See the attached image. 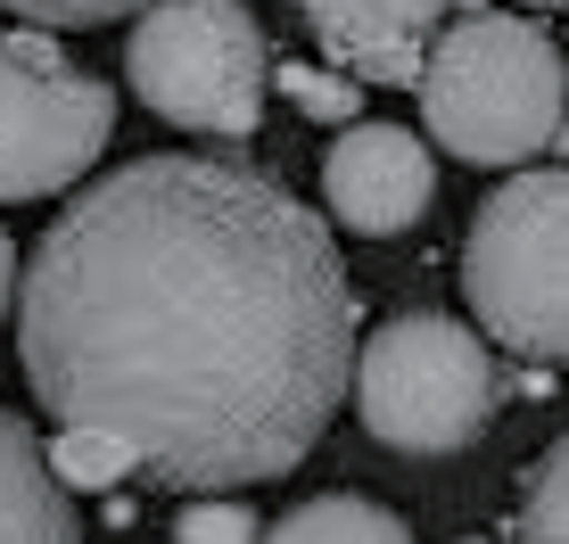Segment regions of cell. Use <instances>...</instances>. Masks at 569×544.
<instances>
[{
  "label": "cell",
  "mask_w": 569,
  "mask_h": 544,
  "mask_svg": "<svg viewBox=\"0 0 569 544\" xmlns=\"http://www.w3.org/2000/svg\"><path fill=\"white\" fill-rule=\"evenodd\" d=\"M17 346L58 430H100L173 495H240L322 445L356 380L330 223L248 158H132L17 281Z\"/></svg>",
  "instance_id": "6da1fadb"
},
{
  "label": "cell",
  "mask_w": 569,
  "mask_h": 544,
  "mask_svg": "<svg viewBox=\"0 0 569 544\" xmlns=\"http://www.w3.org/2000/svg\"><path fill=\"white\" fill-rule=\"evenodd\" d=\"M413 91H421L429 149L462 165H528L569 124V58L537 17L479 9L438 26Z\"/></svg>",
  "instance_id": "7a4b0ae2"
},
{
  "label": "cell",
  "mask_w": 569,
  "mask_h": 544,
  "mask_svg": "<svg viewBox=\"0 0 569 544\" xmlns=\"http://www.w3.org/2000/svg\"><path fill=\"white\" fill-rule=\"evenodd\" d=\"M479 339L520 363H569V165L512 173L462 240Z\"/></svg>",
  "instance_id": "3957f363"
},
{
  "label": "cell",
  "mask_w": 569,
  "mask_h": 544,
  "mask_svg": "<svg viewBox=\"0 0 569 544\" xmlns=\"http://www.w3.org/2000/svg\"><path fill=\"white\" fill-rule=\"evenodd\" d=\"M132 100L199 141H248L264 124L272 50L240 0H149L124 33Z\"/></svg>",
  "instance_id": "277c9868"
},
{
  "label": "cell",
  "mask_w": 569,
  "mask_h": 544,
  "mask_svg": "<svg viewBox=\"0 0 569 544\" xmlns=\"http://www.w3.org/2000/svg\"><path fill=\"white\" fill-rule=\"evenodd\" d=\"M356 413L397 454H462L496 421V346L455 314H397L356 339Z\"/></svg>",
  "instance_id": "5b68a950"
},
{
  "label": "cell",
  "mask_w": 569,
  "mask_h": 544,
  "mask_svg": "<svg viewBox=\"0 0 569 544\" xmlns=\"http://www.w3.org/2000/svg\"><path fill=\"white\" fill-rule=\"evenodd\" d=\"M116 132V91L83 74L50 33H0V206L58 199L100 165Z\"/></svg>",
  "instance_id": "8992f818"
},
{
  "label": "cell",
  "mask_w": 569,
  "mask_h": 544,
  "mask_svg": "<svg viewBox=\"0 0 569 544\" xmlns=\"http://www.w3.org/2000/svg\"><path fill=\"white\" fill-rule=\"evenodd\" d=\"M322 199L356 240H397L429 215L438 199V158L405 124H339V141L322 149Z\"/></svg>",
  "instance_id": "52a82bcc"
},
{
  "label": "cell",
  "mask_w": 569,
  "mask_h": 544,
  "mask_svg": "<svg viewBox=\"0 0 569 544\" xmlns=\"http://www.w3.org/2000/svg\"><path fill=\"white\" fill-rule=\"evenodd\" d=\"M446 9L455 0H298L306 33L322 42V58L347 74V83H405L413 91L429 42H438Z\"/></svg>",
  "instance_id": "ba28073f"
},
{
  "label": "cell",
  "mask_w": 569,
  "mask_h": 544,
  "mask_svg": "<svg viewBox=\"0 0 569 544\" xmlns=\"http://www.w3.org/2000/svg\"><path fill=\"white\" fill-rule=\"evenodd\" d=\"M0 544H83L74 536V503L42 462V437L9 404H0Z\"/></svg>",
  "instance_id": "9c48e42d"
},
{
  "label": "cell",
  "mask_w": 569,
  "mask_h": 544,
  "mask_svg": "<svg viewBox=\"0 0 569 544\" xmlns=\"http://www.w3.org/2000/svg\"><path fill=\"white\" fill-rule=\"evenodd\" d=\"M264 544H413V528L371 495H306L281 528H264Z\"/></svg>",
  "instance_id": "30bf717a"
},
{
  "label": "cell",
  "mask_w": 569,
  "mask_h": 544,
  "mask_svg": "<svg viewBox=\"0 0 569 544\" xmlns=\"http://www.w3.org/2000/svg\"><path fill=\"white\" fill-rule=\"evenodd\" d=\"M512 544H569V430L520 471V512Z\"/></svg>",
  "instance_id": "8fae6325"
},
{
  "label": "cell",
  "mask_w": 569,
  "mask_h": 544,
  "mask_svg": "<svg viewBox=\"0 0 569 544\" xmlns=\"http://www.w3.org/2000/svg\"><path fill=\"white\" fill-rule=\"evenodd\" d=\"M42 462H50L58 487H83V495L132 478V454H124L116 437H100V430H58V445H42Z\"/></svg>",
  "instance_id": "7c38bea8"
},
{
  "label": "cell",
  "mask_w": 569,
  "mask_h": 544,
  "mask_svg": "<svg viewBox=\"0 0 569 544\" xmlns=\"http://www.w3.org/2000/svg\"><path fill=\"white\" fill-rule=\"evenodd\" d=\"M173 544H264V528L240 495H190L173 520Z\"/></svg>",
  "instance_id": "4fadbf2b"
},
{
  "label": "cell",
  "mask_w": 569,
  "mask_h": 544,
  "mask_svg": "<svg viewBox=\"0 0 569 544\" xmlns=\"http://www.w3.org/2000/svg\"><path fill=\"white\" fill-rule=\"evenodd\" d=\"M272 83H281V100H298L306 115H322V124H356V108H363V83L322 74V67H281Z\"/></svg>",
  "instance_id": "5bb4252c"
},
{
  "label": "cell",
  "mask_w": 569,
  "mask_h": 544,
  "mask_svg": "<svg viewBox=\"0 0 569 544\" xmlns=\"http://www.w3.org/2000/svg\"><path fill=\"white\" fill-rule=\"evenodd\" d=\"M0 9L33 26H108V17H141L149 0H0Z\"/></svg>",
  "instance_id": "9a60e30c"
},
{
  "label": "cell",
  "mask_w": 569,
  "mask_h": 544,
  "mask_svg": "<svg viewBox=\"0 0 569 544\" xmlns=\"http://www.w3.org/2000/svg\"><path fill=\"white\" fill-rule=\"evenodd\" d=\"M9 305H17V240L0 231V322H9Z\"/></svg>",
  "instance_id": "2e32d148"
},
{
  "label": "cell",
  "mask_w": 569,
  "mask_h": 544,
  "mask_svg": "<svg viewBox=\"0 0 569 544\" xmlns=\"http://www.w3.org/2000/svg\"><path fill=\"white\" fill-rule=\"evenodd\" d=\"M520 9H569V0H520Z\"/></svg>",
  "instance_id": "e0dca14e"
},
{
  "label": "cell",
  "mask_w": 569,
  "mask_h": 544,
  "mask_svg": "<svg viewBox=\"0 0 569 544\" xmlns=\"http://www.w3.org/2000/svg\"><path fill=\"white\" fill-rule=\"evenodd\" d=\"M462 544H487V536H462Z\"/></svg>",
  "instance_id": "ac0fdd59"
}]
</instances>
